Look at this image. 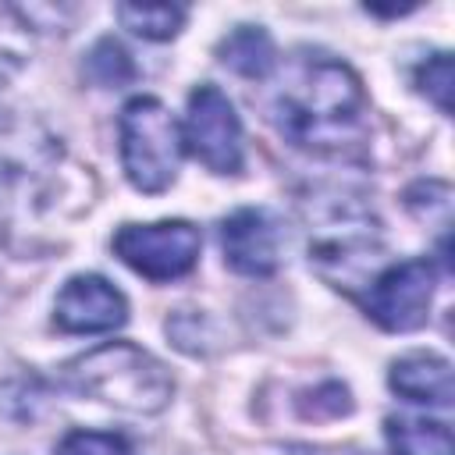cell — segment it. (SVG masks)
Masks as SVG:
<instances>
[{"label":"cell","instance_id":"1","mask_svg":"<svg viewBox=\"0 0 455 455\" xmlns=\"http://www.w3.org/2000/svg\"><path fill=\"white\" fill-rule=\"evenodd\" d=\"M366 89L363 78L338 57L306 53L288 64L284 82L270 103L277 132L306 153L334 156L366 139Z\"/></svg>","mask_w":455,"mask_h":455},{"label":"cell","instance_id":"2","mask_svg":"<svg viewBox=\"0 0 455 455\" xmlns=\"http://www.w3.org/2000/svg\"><path fill=\"white\" fill-rule=\"evenodd\" d=\"M64 384L82 398L135 416H153L174 398V377L164 359L132 341H107L68 359Z\"/></svg>","mask_w":455,"mask_h":455},{"label":"cell","instance_id":"3","mask_svg":"<svg viewBox=\"0 0 455 455\" xmlns=\"http://www.w3.org/2000/svg\"><path fill=\"white\" fill-rule=\"evenodd\" d=\"M117 153L135 192H167L185 156L178 117L156 96H132L117 117Z\"/></svg>","mask_w":455,"mask_h":455},{"label":"cell","instance_id":"4","mask_svg":"<svg viewBox=\"0 0 455 455\" xmlns=\"http://www.w3.org/2000/svg\"><path fill=\"white\" fill-rule=\"evenodd\" d=\"M309 231V263L334 288L355 291V284L366 288L373 281V263L380 259V228L366 210L331 206V213Z\"/></svg>","mask_w":455,"mask_h":455},{"label":"cell","instance_id":"5","mask_svg":"<svg viewBox=\"0 0 455 455\" xmlns=\"http://www.w3.org/2000/svg\"><path fill=\"white\" fill-rule=\"evenodd\" d=\"M64 146L32 117L0 114V192L4 199H46V188L60 181Z\"/></svg>","mask_w":455,"mask_h":455},{"label":"cell","instance_id":"6","mask_svg":"<svg viewBox=\"0 0 455 455\" xmlns=\"http://www.w3.org/2000/svg\"><path fill=\"white\" fill-rule=\"evenodd\" d=\"M181 146L210 174H238L245 164V132L235 103L210 82L196 85L185 103Z\"/></svg>","mask_w":455,"mask_h":455},{"label":"cell","instance_id":"7","mask_svg":"<svg viewBox=\"0 0 455 455\" xmlns=\"http://www.w3.org/2000/svg\"><path fill=\"white\" fill-rule=\"evenodd\" d=\"M114 256L146 281H174L185 277L199 263L203 235L192 220H149V224H121L114 235Z\"/></svg>","mask_w":455,"mask_h":455},{"label":"cell","instance_id":"8","mask_svg":"<svg viewBox=\"0 0 455 455\" xmlns=\"http://www.w3.org/2000/svg\"><path fill=\"white\" fill-rule=\"evenodd\" d=\"M437 291V267L430 259H402L373 274L366 284V316L391 334H409L427 323Z\"/></svg>","mask_w":455,"mask_h":455},{"label":"cell","instance_id":"9","mask_svg":"<svg viewBox=\"0 0 455 455\" xmlns=\"http://www.w3.org/2000/svg\"><path fill=\"white\" fill-rule=\"evenodd\" d=\"M128 320V299L103 274H75L53 299V323L64 334H110Z\"/></svg>","mask_w":455,"mask_h":455},{"label":"cell","instance_id":"10","mask_svg":"<svg viewBox=\"0 0 455 455\" xmlns=\"http://www.w3.org/2000/svg\"><path fill=\"white\" fill-rule=\"evenodd\" d=\"M220 249L235 274L270 277L281 267V224L259 206H242L220 224Z\"/></svg>","mask_w":455,"mask_h":455},{"label":"cell","instance_id":"11","mask_svg":"<svg viewBox=\"0 0 455 455\" xmlns=\"http://www.w3.org/2000/svg\"><path fill=\"white\" fill-rule=\"evenodd\" d=\"M387 384L398 398L416 402V405L448 409L451 398H455L451 363L437 352H405V355H398L387 370Z\"/></svg>","mask_w":455,"mask_h":455},{"label":"cell","instance_id":"12","mask_svg":"<svg viewBox=\"0 0 455 455\" xmlns=\"http://www.w3.org/2000/svg\"><path fill=\"white\" fill-rule=\"evenodd\" d=\"M217 57L228 71L249 78V82H263L270 78V71L277 68V50L274 39L263 25H238L231 28L220 43H217Z\"/></svg>","mask_w":455,"mask_h":455},{"label":"cell","instance_id":"13","mask_svg":"<svg viewBox=\"0 0 455 455\" xmlns=\"http://www.w3.org/2000/svg\"><path fill=\"white\" fill-rule=\"evenodd\" d=\"M384 437L391 455H455L451 427L427 416H387Z\"/></svg>","mask_w":455,"mask_h":455},{"label":"cell","instance_id":"14","mask_svg":"<svg viewBox=\"0 0 455 455\" xmlns=\"http://www.w3.org/2000/svg\"><path fill=\"white\" fill-rule=\"evenodd\" d=\"M114 14L132 36L149 39V43L174 39L188 21V11L178 4H117Z\"/></svg>","mask_w":455,"mask_h":455},{"label":"cell","instance_id":"15","mask_svg":"<svg viewBox=\"0 0 455 455\" xmlns=\"http://www.w3.org/2000/svg\"><path fill=\"white\" fill-rule=\"evenodd\" d=\"M82 71L100 89H117V85H124V82L135 78V64L128 57V50L117 39H110V36H103V39L92 43V50L85 53Z\"/></svg>","mask_w":455,"mask_h":455},{"label":"cell","instance_id":"16","mask_svg":"<svg viewBox=\"0 0 455 455\" xmlns=\"http://www.w3.org/2000/svg\"><path fill=\"white\" fill-rule=\"evenodd\" d=\"M416 89L441 110V114H451V89H455V71H451V57L441 50V53H430L416 75H412Z\"/></svg>","mask_w":455,"mask_h":455},{"label":"cell","instance_id":"17","mask_svg":"<svg viewBox=\"0 0 455 455\" xmlns=\"http://www.w3.org/2000/svg\"><path fill=\"white\" fill-rule=\"evenodd\" d=\"M53 455H139L128 437L107 434V430H68Z\"/></svg>","mask_w":455,"mask_h":455},{"label":"cell","instance_id":"18","mask_svg":"<svg viewBox=\"0 0 455 455\" xmlns=\"http://www.w3.org/2000/svg\"><path fill=\"white\" fill-rule=\"evenodd\" d=\"M21 64H25V53H21L11 39H4V36H0V78H7L11 71H18Z\"/></svg>","mask_w":455,"mask_h":455}]
</instances>
